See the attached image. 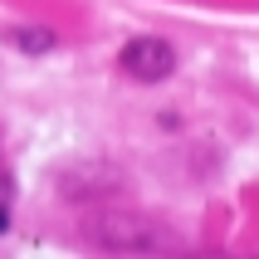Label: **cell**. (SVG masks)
Returning a JSON list of instances; mask_svg holds the SVG:
<instances>
[{
  "instance_id": "obj_1",
  "label": "cell",
  "mask_w": 259,
  "mask_h": 259,
  "mask_svg": "<svg viewBox=\"0 0 259 259\" xmlns=\"http://www.w3.org/2000/svg\"><path fill=\"white\" fill-rule=\"evenodd\" d=\"M88 245L108 249V254H157V249H176V235L157 220L142 215H98L83 225Z\"/></svg>"
},
{
  "instance_id": "obj_2",
  "label": "cell",
  "mask_w": 259,
  "mask_h": 259,
  "mask_svg": "<svg viewBox=\"0 0 259 259\" xmlns=\"http://www.w3.org/2000/svg\"><path fill=\"white\" fill-rule=\"evenodd\" d=\"M122 73L137 78V83H161V78H171L176 73V49L157 34H137V39L122 44V54H117Z\"/></svg>"
},
{
  "instance_id": "obj_3",
  "label": "cell",
  "mask_w": 259,
  "mask_h": 259,
  "mask_svg": "<svg viewBox=\"0 0 259 259\" xmlns=\"http://www.w3.org/2000/svg\"><path fill=\"white\" fill-rule=\"evenodd\" d=\"M10 44L20 49V54H49V49L59 44V34L44 29V25H15L10 29Z\"/></svg>"
}]
</instances>
